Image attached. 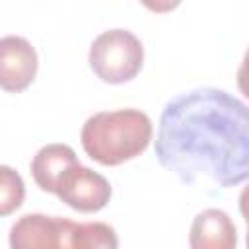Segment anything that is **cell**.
<instances>
[{"label": "cell", "instance_id": "11", "mask_svg": "<svg viewBox=\"0 0 249 249\" xmlns=\"http://www.w3.org/2000/svg\"><path fill=\"white\" fill-rule=\"evenodd\" d=\"M239 212L247 224V233H245V245L249 249V185H245L239 193Z\"/></svg>", "mask_w": 249, "mask_h": 249}, {"label": "cell", "instance_id": "8", "mask_svg": "<svg viewBox=\"0 0 249 249\" xmlns=\"http://www.w3.org/2000/svg\"><path fill=\"white\" fill-rule=\"evenodd\" d=\"M76 163H80V160L68 144L53 142L39 148V152L33 156L29 163V169H31L33 181L41 191L54 193L60 177Z\"/></svg>", "mask_w": 249, "mask_h": 249}, {"label": "cell", "instance_id": "2", "mask_svg": "<svg viewBox=\"0 0 249 249\" xmlns=\"http://www.w3.org/2000/svg\"><path fill=\"white\" fill-rule=\"evenodd\" d=\"M152 121L140 109L99 111L82 126L84 152L101 165H121L140 156L152 140Z\"/></svg>", "mask_w": 249, "mask_h": 249}, {"label": "cell", "instance_id": "7", "mask_svg": "<svg viewBox=\"0 0 249 249\" xmlns=\"http://www.w3.org/2000/svg\"><path fill=\"white\" fill-rule=\"evenodd\" d=\"M191 249H235L237 230L233 220L220 208H206L193 218L189 231Z\"/></svg>", "mask_w": 249, "mask_h": 249}, {"label": "cell", "instance_id": "5", "mask_svg": "<svg viewBox=\"0 0 249 249\" xmlns=\"http://www.w3.org/2000/svg\"><path fill=\"white\" fill-rule=\"evenodd\" d=\"M53 195L70 208L88 214L107 206L111 198V185L101 173L76 163L60 177Z\"/></svg>", "mask_w": 249, "mask_h": 249}, {"label": "cell", "instance_id": "3", "mask_svg": "<svg viewBox=\"0 0 249 249\" xmlns=\"http://www.w3.org/2000/svg\"><path fill=\"white\" fill-rule=\"evenodd\" d=\"M10 249H113V237L103 222L23 214L10 228Z\"/></svg>", "mask_w": 249, "mask_h": 249}, {"label": "cell", "instance_id": "4", "mask_svg": "<svg viewBox=\"0 0 249 249\" xmlns=\"http://www.w3.org/2000/svg\"><path fill=\"white\" fill-rule=\"evenodd\" d=\"M93 74L107 84H124L136 78L144 62L142 41L128 29L115 27L99 33L88 54Z\"/></svg>", "mask_w": 249, "mask_h": 249}, {"label": "cell", "instance_id": "10", "mask_svg": "<svg viewBox=\"0 0 249 249\" xmlns=\"http://www.w3.org/2000/svg\"><path fill=\"white\" fill-rule=\"evenodd\" d=\"M237 88H239V91L249 99V49L245 51V54H243V60H241V64H239V68H237Z\"/></svg>", "mask_w": 249, "mask_h": 249}, {"label": "cell", "instance_id": "6", "mask_svg": "<svg viewBox=\"0 0 249 249\" xmlns=\"http://www.w3.org/2000/svg\"><path fill=\"white\" fill-rule=\"evenodd\" d=\"M37 51L19 37L6 35L0 41V86L4 91H23L37 76Z\"/></svg>", "mask_w": 249, "mask_h": 249}, {"label": "cell", "instance_id": "1", "mask_svg": "<svg viewBox=\"0 0 249 249\" xmlns=\"http://www.w3.org/2000/svg\"><path fill=\"white\" fill-rule=\"evenodd\" d=\"M156 158L187 185L230 189L249 179V105L218 88L169 99L160 115Z\"/></svg>", "mask_w": 249, "mask_h": 249}, {"label": "cell", "instance_id": "9", "mask_svg": "<svg viewBox=\"0 0 249 249\" xmlns=\"http://www.w3.org/2000/svg\"><path fill=\"white\" fill-rule=\"evenodd\" d=\"M25 187L23 179L18 171H14L10 165L0 167V214L8 216L14 210H18L23 202Z\"/></svg>", "mask_w": 249, "mask_h": 249}]
</instances>
